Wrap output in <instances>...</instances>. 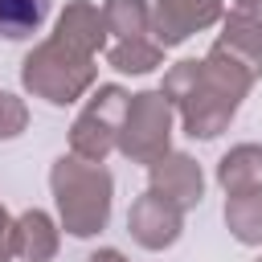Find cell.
I'll return each instance as SVG.
<instances>
[{
  "mask_svg": "<svg viewBox=\"0 0 262 262\" xmlns=\"http://www.w3.org/2000/svg\"><path fill=\"white\" fill-rule=\"evenodd\" d=\"M53 0H0V37L4 41H25L49 20Z\"/></svg>",
  "mask_w": 262,
  "mask_h": 262,
  "instance_id": "cell-1",
  "label": "cell"
}]
</instances>
